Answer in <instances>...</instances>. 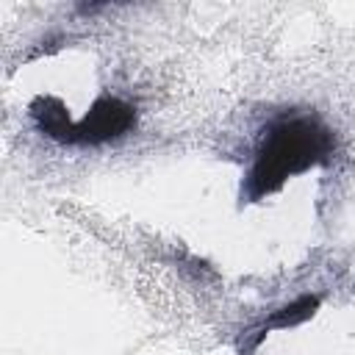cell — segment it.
<instances>
[{
  "instance_id": "1",
  "label": "cell",
  "mask_w": 355,
  "mask_h": 355,
  "mask_svg": "<svg viewBox=\"0 0 355 355\" xmlns=\"http://www.w3.org/2000/svg\"><path fill=\"white\" fill-rule=\"evenodd\" d=\"M336 139L330 128L313 114H283L272 119L255 147L252 164L244 175L241 200L255 202L277 191L288 178L330 161Z\"/></svg>"
},
{
  "instance_id": "2",
  "label": "cell",
  "mask_w": 355,
  "mask_h": 355,
  "mask_svg": "<svg viewBox=\"0 0 355 355\" xmlns=\"http://www.w3.org/2000/svg\"><path fill=\"white\" fill-rule=\"evenodd\" d=\"M31 114L47 136L58 141H69V144L108 141L130 130V125L136 122V111L116 97H100L78 125H72L69 114L55 97H39L31 105Z\"/></svg>"
}]
</instances>
